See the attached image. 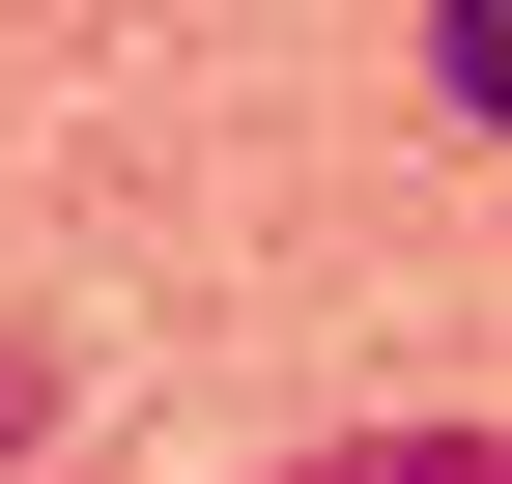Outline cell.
<instances>
[{
  "instance_id": "1",
  "label": "cell",
  "mask_w": 512,
  "mask_h": 484,
  "mask_svg": "<svg viewBox=\"0 0 512 484\" xmlns=\"http://www.w3.org/2000/svg\"><path fill=\"white\" fill-rule=\"evenodd\" d=\"M285 484H512V428H370V456H285Z\"/></svg>"
},
{
  "instance_id": "3",
  "label": "cell",
  "mask_w": 512,
  "mask_h": 484,
  "mask_svg": "<svg viewBox=\"0 0 512 484\" xmlns=\"http://www.w3.org/2000/svg\"><path fill=\"white\" fill-rule=\"evenodd\" d=\"M29 428H57V342H0V456H29Z\"/></svg>"
},
{
  "instance_id": "2",
  "label": "cell",
  "mask_w": 512,
  "mask_h": 484,
  "mask_svg": "<svg viewBox=\"0 0 512 484\" xmlns=\"http://www.w3.org/2000/svg\"><path fill=\"white\" fill-rule=\"evenodd\" d=\"M427 86H456L484 143H512V0H456V29H427Z\"/></svg>"
}]
</instances>
